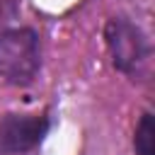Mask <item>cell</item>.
I'll return each mask as SVG.
<instances>
[{"instance_id": "6da1fadb", "label": "cell", "mask_w": 155, "mask_h": 155, "mask_svg": "<svg viewBox=\"0 0 155 155\" xmlns=\"http://www.w3.org/2000/svg\"><path fill=\"white\" fill-rule=\"evenodd\" d=\"M44 63L41 36L34 27L0 29V80L12 87L36 82Z\"/></svg>"}, {"instance_id": "3957f363", "label": "cell", "mask_w": 155, "mask_h": 155, "mask_svg": "<svg viewBox=\"0 0 155 155\" xmlns=\"http://www.w3.org/2000/svg\"><path fill=\"white\" fill-rule=\"evenodd\" d=\"M51 131L48 109L36 114L7 111L0 116V155H27L41 148Z\"/></svg>"}, {"instance_id": "7a4b0ae2", "label": "cell", "mask_w": 155, "mask_h": 155, "mask_svg": "<svg viewBox=\"0 0 155 155\" xmlns=\"http://www.w3.org/2000/svg\"><path fill=\"white\" fill-rule=\"evenodd\" d=\"M104 44L111 58V65L136 80L143 78L150 56H153V44L148 39V34L126 15H114L107 19L104 24Z\"/></svg>"}, {"instance_id": "277c9868", "label": "cell", "mask_w": 155, "mask_h": 155, "mask_svg": "<svg viewBox=\"0 0 155 155\" xmlns=\"http://www.w3.org/2000/svg\"><path fill=\"white\" fill-rule=\"evenodd\" d=\"M133 153L136 155H155V121L150 111H143L136 131H133Z\"/></svg>"}]
</instances>
